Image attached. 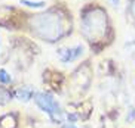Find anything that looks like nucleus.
Instances as JSON below:
<instances>
[{
  "label": "nucleus",
  "mask_w": 135,
  "mask_h": 128,
  "mask_svg": "<svg viewBox=\"0 0 135 128\" xmlns=\"http://www.w3.org/2000/svg\"><path fill=\"white\" fill-rule=\"evenodd\" d=\"M33 99H34V102H36V105L39 106L43 112L48 113L54 121H56V122L61 121V118H62L61 106H60V103H58V102L51 96V94L37 91V93L33 94Z\"/></svg>",
  "instance_id": "nucleus-1"
},
{
  "label": "nucleus",
  "mask_w": 135,
  "mask_h": 128,
  "mask_svg": "<svg viewBox=\"0 0 135 128\" xmlns=\"http://www.w3.org/2000/svg\"><path fill=\"white\" fill-rule=\"evenodd\" d=\"M82 50L83 47L82 46H77L76 49H61L60 50V58L62 62H71L74 59H77L82 54Z\"/></svg>",
  "instance_id": "nucleus-2"
},
{
  "label": "nucleus",
  "mask_w": 135,
  "mask_h": 128,
  "mask_svg": "<svg viewBox=\"0 0 135 128\" xmlns=\"http://www.w3.org/2000/svg\"><path fill=\"white\" fill-rule=\"evenodd\" d=\"M15 94H16V97H18L20 100H24V102L30 100V97H33V93L28 88H18Z\"/></svg>",
  "instance_id": "nucleus-3"
},
{
  "label": "nucleus",
  "mask_w": 135,
  "mask_h": 128,
  "mask_svg": "<svg viewBox=\"0 0 135 128\" xmlns=\"http://www.w3.org/2000/svg\"><path fill=\"white\" fill-rule=\"evenodd\" d=\"M21 3L25 4V6H30V8H45L46 3L43 0L42 2H31V0H21Z\"/></svg>",
  "instance_id": "nucleus-4"
},
{
  "label": "nucleus",
  "mask_w": 135,
  "mask_h": 128,
  "mask_svg": "<svg viewBox=\"0 0 135 128\" xmlns=\"http://www.w3.org/2000/svg\"><path fill=\"white\" fill-rule=\"evenodd\" d=\"M11 100V94L8 90H4L3 87H0V105H4Z\"/></svg>",
  "instance_id": "nucleus-5"
},
{
  "label": "nucleus",
  "mask_w": 135,
  "mask_h": 128,
  "mask_svg": "<svg viewBox=\"0 0 135 128\" xmlns=\"http://www.w3.org/2000/svg\"><path fill=\"white\" fill-rule=\"evenodd\" d=\"M0 82H2V84L11 82V75H9L4 69H0Z\"/></svg>",
  "instance_id": "nucleus-6"
},
{
  "label": "nucleus",
  "mask_w": 135,
  "mask_h": 128,
  "mask_svg": "<svg viewBox=\"0 0 135 128\" xmlns=\"http://www.w3.org/2000/svg\"><path fill=\"white\" fill-rule=\"evenodd\" d=\"M131 13L134 15V18H135V0L132 2V4H131Z\"/></svg>",
  "instance_id": "nucleus-7"
},
{
  "label": "nucleus",
  "mask_w": 135,
  "mask_h": 128,
  "mask_svg": "<svg viewBox=\"0 0 135 128\" xmlns=\"http://www.w3.org/2000/svg\"><path fill=\"white\" fill-rule=\"evenodd\" d=\"M62 128H77V127H76V125H73V124H65Z\"/></svg>",
  "instance_id": "nucleus-8"
},
{
  "label": "nucleus",
  "mask_w": 135,
  "mask_h": 128,
  "mask_svg": "<svg viewBox=\"0 0 135 128\" xmlns=\"http://www.w3.org/2000/svg\"><path fill=\"white\" fill-rule=\"evenodd\" d=\"M110 2H111L113 4H117V3H119V0H110Z\"/></svg>",
  "instance_id": "nucleus-9"
}]
</instances>
